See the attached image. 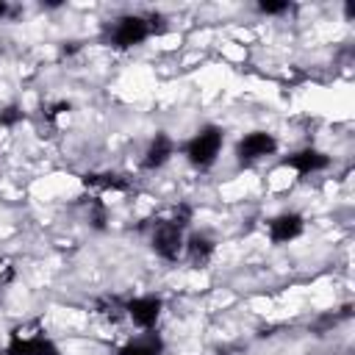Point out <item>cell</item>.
<instances>
[{"mask_svg":"<svg viewBox=\"0 0 355 355\" xmlns=\"http://www.w3.org/2000/svg\"><path fill=\"white\" fill-rule=\"evenodd\" d=\"M302 227H305V222L300 214H294V211L277 214L275 219H269V239L275 244H288L291 239H297L302 233Z\"/></svg>","mask_w":355,"mask_h":355,"instance_id":"cell-8","label":"cell"},{"mask_svg":"<svg viewBox=\"0 0 355 355\" xmlns=\"http://www.w3.org/2000/svg\"><path fill=\"white\" fill-rule=\"evenodd\" d=\"M161 311H164V302L158 297H136V300L125 302V313L141 330H153L158 316H161Z\"/></svg>","mask_w":355,"mask_h":355,"instance_id":"cell-6","label":"cell"},{"mask_svg":"<svg viewBox=\"0 0 355 355\" xmlns=\"http://www.w3.org/2000/svg\"><path fill=\"white\" fill-rule=\"evenodd\" d=\"M161 349H164V341H161L155 333H150V336H144V338L128 341V344L119 349V355H161Z\"/></svg>","mask_w":355,"mask_h":355,"instance_id":"cell-12","label":"cell"},{"mask_svg":"<svg viewBox=\"0 0 355 355\" xmlns=\"http://www.w3.org/2000/svg\"><path fill=\"white\" fill-rule=\"evenodd\" d=\"M222 139H225V136H222V130H219L216 125L200 128V130L183 144V153H186L189 164L197 166V169L214 166V161L219 158V150H222Z\"/></svg>","mask_w":355,"mask_h":355,"instance_id":"cell-1","label":"cell"},{"mask_svg":"<svg viewBox=\"0 0 355 355\" xmlns=\"http://www.w3.org/2000/svg\"><path fill=\"white\" fill-rule=\"evenodd\" d=\"M280 166H288L300 175H311V172H319V169H327L330 166V158L322 153V150H313V147H305V150H297L291 155H286L280 161Z\"/></svg>","mask_w":355,"mask_h":355,"instance_id":"cell-7","label":"cell"},{"mask_svg":"<svg viewBox=\"0 0 355 355\" xmlns=\"http://www.w3.org/2000/svg\"><path fill=\"white\" fill-rule=\"evenodd\" d=\"M69 108H72V105H69L67 100H61V103H55V105H53V108L47 111V116H50V119H55V116H58L61 111H69Z\"/></svg>","mask_w":355,"mask_h":355,"instance_id":"cell-16","label":"cell"},{"mask_svg":"<svg viewBox=\"0 0 355 355\" xmlns=\"http://www.w3.org/2000/svg\"><path fill=\"white\" fill-rule=\"evenodd\" d=\"M6 11H8V6H6V3H3V0H0V17H3V14H6Z\"/></svg>","mask_w":355,"mask_h":355,"instance_id":"cell-17","label":"cell"},{"mask_svg":"<svg viewBox=\"0 0 355 355\" xmlns=\"http://www.w3.org/2000/svg\"><path fill=\"white\" fill-rule=\"evenodd\" d=\"M169 222H175L178 227H186V225L191 222V205H186V202L175 205V211H172V219H169Z\"/></svg>","mask_w":355,"mask_h":355,"instance_id":"cell-14","label":"cell"},{"mask_svg":"<svg viewBox=\"0 0 355 355\" xmlns=\"http://www.w3.org/2000/svg\"><path fill=\"white\" fill-rule=\"evenodd\" d=\"M183 250H186V255H189V261H191L194 266H205V263L211 261L216 244H214V239H208L205 233H194V236L186 239Z\"/></svg>","mask_w":355,"mask_h":355,"instance_id":"cell-10","label":"cell"},{"mask_svg":"<svg viewBox=\"0 0 355 355\" xmlns=\"http://www.w3.org/2000/svg\"><path fill=\"white\" fill-rule=\"evenodd\" d=\"M22 108L19 105H6V108H0V125L3 128H14L17 122H22Z\"/></svg>","mask_w":355,"mask_h":355,"instance_id":"cell-13","label":"cell"},{"mask_svg":"<svg viewBox=\"0 0 355 355\" xmlns=\"http://www.w3.org/2000/svg\"><path fill=\"white\" fill-rule=\"evenodd\" d=\"M275 150H277V139H275L272 133H266V130H252V133H247V136H241V139L236 141V161H239L241 166H250V164H255V161L272 155Z\"/></svg>","mask_w":355,"mask_h":355,"instance_id":"cell-2","label":"cell"},{"mask_svg":"<svg viewBox=\"0 0 355 355\" xmlns=\"http://www.w3.org/2000/svg\"><path fill=\"white\" fill-rule=\"evenodd\" d=\"M147 36H150V25H147V19L139 17V14H125V17H119V19L114 22V28H111V44H114L116 50L136 47V44H141Z\"/></svg>","mask_w":355,"mask_h":355,"instance_id":"cell-3","label":"cell"},{"mask_svg":"<svg viewBox=\"0 0 355 355\" xmlns=\"http://www.w3.org/2000/svg\"><path fill=\"white\" fill-rule=\"evenodd\" d=\"M183 244H186L183 227H178V225L169 222V219L158 222L155 230H153V236H150V247H153L155 255H161L164 261H178V255L183 252Z\"/></svg>","mask_w":355,"mask_h":355,"instance_id":"cell-5","label":"cell"},{"mask_svg":"<svg viewBox=\"0 0 355 355\" xmlns=\"http://www.w3.org/2000/svg\"><path fill=\"white\" fill-rule=\"evenodd\" d=\"M172 155H175V141H172L166 133H155L153 141H150L147 150H144L141 166H144V169H158V166H164Z\"/></svg>","mask_w":355,"mask_h":355,"instance_id":"cell-9","label":"cell"},{"mask_svg":"<svg viewBox=\"0 0 355 355\" xmlns=\"http://www.w3.org/2000/svg\"><path fill=\"white\" fill-rule=\"evenodd\" d=\"M3 355H58V347L42 330H36V333L11 330Z\"/></svg>","mask_w":355,"mask_h":355,"instance_id":"cell-4","label":"cell"},{"mask_svg":"<svg viewBox=\"0 0 355 355\" xmlns=\"http://www.w3.org/2000/svg\"><path fill=\"white\" fill-rule=\"evenodd\" d=\"M258 11H261V14H283V11H288V3H286V0H280V3L263 0V3H258Z\"/></svg>","mask_w":355,"mask_h":355,"instance_id":"cell-15","label":"cell"},{"mask_svg":"<svg viewBox=\"0 0 355 355\" xmlns=\"http://www.w3.org/2000/svg\"><path fill=\"white\" fill-rule=\"evenodd\" d=\"M83 186H92V189H111V191H128V180L116 172H92V175H83Z\"/></svg>","mask_w":355,"mask_h":355,"instance_id":"cell-11","label":"cell"}]
</instances>
